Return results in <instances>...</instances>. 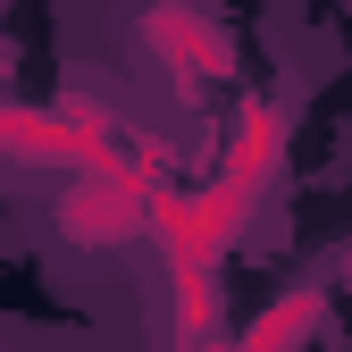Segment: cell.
Here are the masks:
<instances>
[{
    "instance_id": "6da1fadb",
    "label": "cell",
    "mask_w": 352,
    "mask_h": 352,
    "mask_svg": "<svg viewBox=\"0 0 352 352\" xmlns=\"http://www.w3.org/2000/svg\"><path fill=\"white\" fill-rule=\"evenodd\" d=\"M285 168V109L277 101H243L227 126L210 185H160L143 243L160 252V285H168V344L176 352H210V336H227V252L243 243V227L260 218Z\"/></svg>"
},
{
    "instance_id": "3957f363",
    "label": "cell",
    "mask_w": 352,
    "mask_h": 352,
    "mask_svg": "<svg viewBox=\"0 0 352 352\" xmlns=\"http://www.w3.org/2000/svg\"><path fill=\"white\" fill-rule=\"evenodd\" d=\"M151 143H135L101 101H0V160L17 168H109V160H135Z\"/></svg>"
},
{
    "instance_id": "52a82bcc",
    "label": "cell",
    "mask_w": 352,
    "mask_h": 352,
    "mask_svg": "<svg viewBox=\"0 0 352 352\" xmlns=\"http://www.w3.org/2000/svg\"><path fill=\"white\" fill-rule=\"evenodd\" d=\"M344 277H352V243H344Z\"/></svg>"
},
{
    "instance_id": "7a4b0ae2",
    "label": "cell",
    "mask_w": 352,
    "mask_h": 352,
    "mask_svg": "<svg viewBox=\"0 0 352 352\" xmlns=\"http://www.w3.org/2000/svg\"><path fill=\"white\" fill-rule=\"evenodd\" d=\"M168 168H176V160H168V143H151V151H135V160H109V168H76V176H67V193L51 201V227H59L76 252L143 243L160 185H176Z\"/></svg>"
},
{
    "instance_id": "8992f818",
    "label": "cell",
    "mask_w": 352,
    "mask_h": 352,
    "mask_svg": "<svg viewBox=\"0 0 352 352\" xmlns=\"http://www.w3.org/2000/svg\"><path fill=\"white\" fill-rule=\"evenodd\" d=\"M0 76H9V42H0Z\"/></svg>"
},
{
    "instance_id": "277c9868",
    "label": "cell",
    "mask_w": 352,
    "mask_h": 352,
    "mask_svg": "<svg viewBox=\"0 0 352 352\" xmlns=\"http://www.w3.org/2000/svg\"><path fill=\"white\" fill-rule=\"evenodd\" d=\"M135 42L176 84H227L235 76V34L218 25L201 0H151V9L135 17Z\"/></svg>"
},
{
    "instance_id": "5b68a950",
    "label": "cell",
    "mask_w": 352,
    "mask_h": 352,
    "mask_svg": "<svg viewBox=\"0 0 352 352\" xmlns=\"http://www.w3.org/2000/svg\"><path fill=\"white\" fill-rule=\"evenodd\" d=\"M319 319H327V285L311 277V285H285V294H269L260 311L235 327V336H210V352H302L319 336Z\"/></svg>"
}]
</instances>
